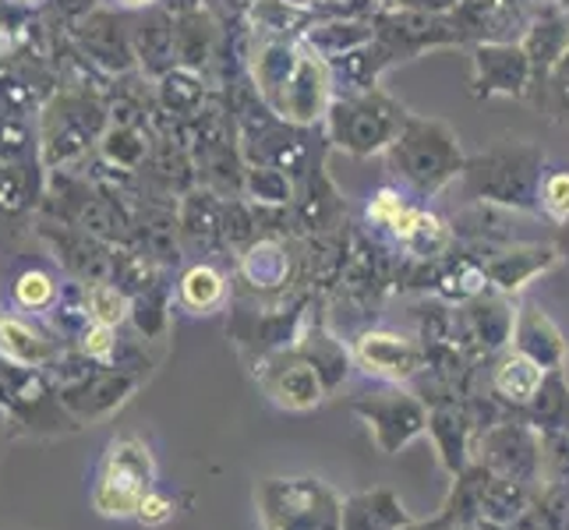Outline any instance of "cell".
Here are the masks:
<instances>
[{"mask_svg":"<svg viewBox=\"0 0 569 530\" xmlns=\"http://www.w3.org/2000/svg\"><path fill=\"white\" fill-rule=\"evenodd\" d=\"M11 298L18 308L43 316V311H53L57 301H61V283H57L47 269H26L22 277L11 283Z\"/></svg>","mask_w":569,"mask_h":530,"instance_id":"cell-13","label":"cell"},{"mask_svg":"<svg viewBox=\"0 0 569 530\" xmlns=\"http://www.w3.org/2000/svg\"><path fill=\"white\" fill-rule=\"evenodd\" d=\"M227 298V280H223V272L220 269H212V266H191L181 283H178V301L194 311V316H209V311H216L223 304Z\"/></svg>","mask_w":569,"mask_h":530,"instance_id":"cell-11","label":"cell"},{"mask_svg":"<svg viewBox=\"0 0 569 530\" xmlns=\"http://www.w3.org/2000/svg\"><path fill=\"white\" fill-rule=\"evenodd\" d=\"M358 353L368 371L386 379H407L418 368V347L397 332H368L358 340Z\"/></svg>","mask_w":569,"mask_h":530,"instance_id":"cell-8","label":"cell"},{"mask_svg":"<svg viewBox=\"0 0 569 530\" xmlns=\"http://www.w3.org/2000/svg\"><path fill=\"white\" fill-rule=\"evenodd\" d=\"M0 358L14 368H43L53 358V343L39 326L18 316H0Z\"/></svg>","mask_w":569,"mask_h":530,"instance_id":"cell-7","label":"cell"},{"mask_svg":"<svg viewBox=\"0 0 569 530\" xmlns=\"http://www.w3.org/2000/svg\"><path fill=\"white\" fill-rule=\"evenodd\" d=\"M272 392H277V400L287 407H311V403H319L322 389H319V376L308 364H293L272 382Z\"/></svg>","mask_w":569,"mask_h":530,"instance_id":"cell-16","label":"cell"},{"mask_svg":"<svg viewBox=\"0 0 569 530\" xmlns=\"http://www.w3.org/2000/svg\"><path fill=\"white\" fill-rule=\"evenodd\" d=\"M251 191L262 202H287V181L272 170H251Z\"/></svg>","mask_w":569,"mask_h":530,"instance_id":"cell-19","label":"cell"},{"mask_svg":"<svg viewBox=\"0 0 569 530\" xmlns=\"http://www.w3.org/2000/svg\"><path fill=\"white\" fill-rule=\"evenodd\" d=\"M107 4L117 8V11H146L152 4H160V0H107Z\"/></svg>","mask_w":569,"mask_h":530,"instance_id":"cell-21","label":"cell"},{"mask_svg":"<svg viewBox=\"0 0 569 530\" xmlns=\"http://www.w3.org/2000/svg\"><path fill=\"white\" fill-rule=\"evenodd\" d=\"M496 389L509 400H520L527 403L541 389V368L538 361L523 358V353H513V358H506L496 371Z\"/></svg>","mask_w":569,"mask_h":530,"instance_id":"cell-14","label":"cell"},{"mask_svg":"<svg viewBox=\"0 0 569 530\" xmlns=\"http://www.w3.org/2000/svg\"><path fill=\"white\" fill-rule=\"evenodd\" d=\"M541 206L552 220H569V170L548 173L541 181Z\"/></svg>","mask_w":569,"mask_h":530,"instance_id":"cell-17","label":"cell"},{"mask_svg":"<svg viewBox=\"0 0 569 530\" xmlns=\"http://www.w3.org/2000/svg\"><path fill=\"white\" fill-rule=\"evenodd\" d=\"M11 4H22V8H39V4H47V0H11Z\"/></svg>","mask_w":569,"mask_h":530,"instance_id":"cell-23","label":"cell"},{"mask_svg":"<svg viewBox=\"0 0 569 530\" xmlns=\"http://www.w3.org/2000/svg\"><path fill=\"white\" fill-rule=\"evenodd\" d=\"M82 308H86V319L89 322H100V326H124L128 316H131V301L121 287H113L107 280L100 283H86V298H82Z\"/></svg>","mask_w":569,"mask_h":530,"instance_id":"cell-12","label":"cell"},{"mask_svg":"<svg viewBox=\"0 0 569 530\" xmlns=\"http://www.w3.org/2000/svg\"><path fill=\"white\" fill-rule=\"evenodd\" d=\"M163 92H167V107L181 110V103H173V92H170V89H163ZM181 96H191V100H202V89H199V86H194V89H188V92L181 89Z\"/></svg>","mask_w":569,"mask_h":530,"instance_id":"cell-22","label":"cell"},{"mask_svg":"<svg viewBox=\"0 0 569 530\" xmlns=\"http://www.w3.org/2000/svg\"><path fill=\"white\" fill-rule=\"evenodd\" d=\"M107 131V113L100 100L86 92H61L43 107L39 117V163L47 170H68L82 163L92 149H100Z\"/></svg>","mask_w":569,"mask_h":530,"instance_id":"cell-1","label":"cell"},{"mask_svg":"<svg viewBox=\"0 0 569 530\" xmlns=\"http://www.w3.org/2000/svg\"><path fill=\"white\" fill-rule=\"evenodd\" d=\"M392 167H400L410 184L439 188L460 170V146L449 128L436 121H407L392 142Z\"/></svg>","mask_w":569,"mask_h":530,"instance_id":"cell-3","label":"cell"},{"mask_svg":"<svg viewBox=\"0 0 569 530\" xmlns=\"http://www.w3.org/2000/svg\"><path fill=\"white\" fill-rule=\"evenodd\" d=\"M78 347H82L86 358L92 361H110L113 358V347H117V329L100 326V322H89L78 337Z\"/></svg>","mask_w":569,"mask_h":530,"instance_id":"cell-18","label":"cell"},{"mask_svg":"<svg viewBox=\"0 0 569 530\" xmlns=\"http://www.w3.org/2000/svg\"><path fill=\"white\" fill-rule=\"evenodd\" d=\"M241 272L254 287H277L287 277V251L277 241H259L251 244L241 259Z\"/></svg>","mask_w":569,"mask_h":530,"instance_id":"cell-15","label":"cell"},{"mask_svg":"<svg viewBox=\"0 0 569 530\" xmlns=\"http://www.w3.org/2000/svg\"><path fill=\"white\" fill-rule=\"evenodd\" d=\"M152 492V457L139 439H121L110 446L92 502L103 517H139L142 499Z\"/></svg>","mask_w":569,"mask_h":530,"instance_id":"cell-2","label":"cell"},{"mask_svg":"<svg viewBox=\"0 0 569 530\" xmlns=\"http://www.w3.org/2000/svg\"><path fill=\"white\" fill-rule=\"evenodd\" d=\"M170 517H173V502H170L167 496H160V492H149V496L142 499L139 520H142L146 527H160V523H167Z\"/></svg>","mask_w":569,"mask_h":530,"instance_id":"cell-20","label":"cell"},{"mask_svg":"<svg viewBox=\"0 0 569 530\" xmlns=\"http://www.w3.org/2000/svg\"><path fill=\"white\" fill-rule=\"evenodd\" d=\"M403 110L397 103H389L386 96L371 92L361 100H347L332 113V131L343 149L350 152H376L389 142H397V134L403 128Z\"/></svg>","mask_w":569,"mask_h":530,"instance_id":"cell-4","label":"cell"},{"mask_svg":"<svg viewBox=\"0 0 569 530\" xmlns=\"http://www.w3.org/2000/svg\"><path fill=\"white\" fill-rule=\"evenodd\" d=\"M527 68H531V61L523 57V50H509V47L478 50V71L485 92H520Z\"/></svg>","mask_w":569,"mask_h":530,"instance_id":"cell-10","label":"cell"},{"mask_svg":"<svg viewBox=\"0 0 569 530\" xmlns=\"http://www.w3.org/2000/svg\"><path fill=\"white\" fill-rule=\"evenodd\" d=\"M74 39L82 53L92 57V64H103L110 71H124L134 64V47H131V36L121 32L113 14H89L78 22Z\"/></svg>","mask_w":569,"mask_h":530,"instance_id":"cell-6","label":"cell"},{"mask_svg":"<svg viewBox=\"0 0 569 530\" xmlns=\"http://www.w3.org/2000/svg\"><path fill=\"white\" fill-rule=\"evenodd\" d=\"M371 220H379L382 227H389L400 238V244H407L415 254H439L449 244V233L442 230V223L436 216H428L415 206H407L397 191H379L376 202L368 209Z\"/></svg>","mask_w":569,"mask_h":530,"instance_id":"cell-5","label":"cell"},{"mask_svg":"<svg viewBox=\"0 0 569 530\" xmlns=\"http://www.w3.org/2000/svg\"><path fill=\"white\" fill-rule=\"evenodd\" d=\"M96 152H100L103 163H110L113 170L134 173V170H142V163L149 160V142L131 121H110Z\"/></svg>","mask_w":569,"mask_h":530,"instance_id":"cell-9","label":"cell"}]
</instances>
